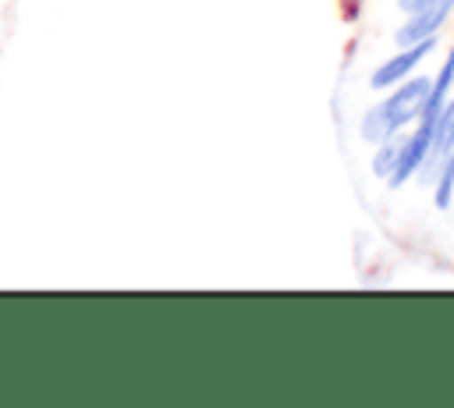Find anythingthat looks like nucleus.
Segmentation results:
<instances>
[{
    "instance_id": "3",
    "label": "nucleus",
    "mask_w": 454,
    "mask_h": 408,
    "mask_svg": "<svg viewBox=\"0 0 454 408\" xmlns=\"http://www.w3.org/2000/svg\"><path fill=\"white\" fill-rule=\"evenodd\" d=\"M433 46H436V39H422V43H411V46H397L394 57H387L380 67H372L369 89H372V92H387L390 85L404 82V78L415 75V67L433 53Z\"/></svg>"
},
{
    "instance_id": "5",
    "label": "nucleus",
    "mask_w": 454,
    "mask_h": 408,
    "mask_svg": "<svg viewBox=\"0 0 454 408\" xmlns=\"http://www.w3.org/2000/svg\"><path fill=\"white\" fill-rule=\"evenodd\" d=\"M401 142H404V131H397V135H390V138H383V142H376L372 149V160H369V170L380 177V181H390V174H394V167H397V156H401Z\"/></svg>"
},
{
    "instance_id": "4",
    "label": "nucleus",
    "mask_w": 454,
    "mask_h": 408,
    "mask_svg": "<svg viewBox=\"0 0 454 408\" xmlns=\"http://www.w3.org/2000/svg\"><path fill=\"white\" fill-rule=\"evenodd\" d=\"M450 85H454V50H447L440 71L433 75V85H429V103H426V114L422 117H436L443 110V103L450 99Z\"/></svg>"
},
{
    "instance_id": "2",
    "label": "nucleus",
    "mask_w": 454,
    "mask_h": 408,
    "mask_svg": "<svg viewBox=\"0 0 454 408\" xmlns=\"http://www.w3.org/2000/svg\"><path fill=\"white\" fill-rule=\"evenodd\" d=\"M454 14V0H422L419 7H411L404 14V21L394 32L397 46H411L422 39H436V32L447 25V18Z\"/></svg>"
},
{
    "instance_id": "1",
    "label": "nucleus",
    "mask_w": 454,
    "mask_h": 408,
    "mask_svg": "<svg viewBox=\"0 0 454 408\" xmlns=\"http://www.w3.org/2000/svg\"><path fill=\"white\" fill-rule=\"evenodd\" d=\"M429 85L433 78L426 75H408L404 82L390 85L383 99H376L365 114H362V124H358V135L362 142L376 145L404 128H411L422 114H426V103H429Z\"/></svg>"
},
{
    "instance_id": "6",
    "label": "nucleus",
    "mask_w": 454,
    "mask_h": 408,
    "mask_svg": "<svg viewBox=\"0 0 454 408\" xmlns=\"http://www.w3.org/2000/svg\"><path fill=\"white\" fill-rule=\"evenodd\" d=\"M419 4H422V0H397V11H401V14H408V11H411V7H419Z\"/></svg>"
}]
</instances>
